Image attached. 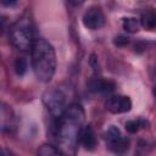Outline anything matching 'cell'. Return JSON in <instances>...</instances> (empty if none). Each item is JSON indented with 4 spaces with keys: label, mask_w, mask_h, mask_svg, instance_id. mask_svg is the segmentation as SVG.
Returning <instances> with one entry per match:
<instances>
[{
    "label": "cell",
    "mask_w": 156,
    "mask_h": 156,
    "mask_svg": "<svg viewBox=\"0 0 156 156\" xmlns=\"http://www.w3.org/2000/svg\"><path fill=\"white\" fill-rule=\"evenodd\" d=\"M85 119L84 110L78 104H71L63 115L56 119L55 136L62 152L72 156L83 129Z\"/></svg>",
    "instance_id": "1"
},
{
    "label": "cell",
    "mask_w": 156,
    "mask_h": 156,
    "mask_svg": "<svg viewBox=\"0 0 156 156\" xmlns=\"http://www.w3.org/2000/svg\"><path fill=\"white\" fill-rule=\"evenodd\" d=\"M32 52V67L37 78L44 83L52 79L56 72V54L54 46L44 38H35Z\"/></svg>",
    "instance_id": "2"
},
{
    "label": "cell",
    "mask_w": 156,
    "mask_h": 156,
    "mask_svg": "<svg viewBox=\"0 0 156 156\" xmlns=\"http://www.w3.org/2000/svg\"><path fill=\"white\" fill-rule=\"evenodd\" d=\"M9 37H10V41L16 49L22 51L32 49L33 43L35 40L33 35L32 21L27 16L20 17L17 21H15L11 24L9 29Z\"/></svg>",
    "instance_id": "3"
},
{
    "label": "cell",
    "mask_w": 156,
    "mask_h": 156,
    "mask_svg": "<svg viewBox=\"0 0 156 156\" xmlns=\"http://www.w3.org/2000/svg\"><path fill=\"white\" fill-rule=\"evenodd\" d=\"M43 101L48 107V110L50 111V113L56 119L60 118L66 111V108L68 107L66 94L58 88H52L45 91V94L43 95Z\"/></svg>",
    "instance_id": "4"
},
{
    "label": "cell",
    "mask_w": 156,
    "mask_h": 156,
    "mask_svg": "<svg viewBox=\"0 0 156 156\" xmlns=\"http://www.w3.org/2000/svg\"><path fill=\"white\" fill-rule=\"evenodd\" d=\"M82 21H83V24L85 28L96 30L105 24V15L100 6L93 5L87 9V11L83 15Z\"/></svg>",
    "instance_id": "5"
},
{
    "label": "cell",
    "mask_w": 156,
    "mask_h": 156,
    "mask_svg": "<svg viewBox=\"0 0 156 156\" xmlns=\"http://www.w3.org/2000/svg\"><path fill=\"white\" fill-rule=\"evenodd\" d=\"M106 108L112 113H124L130 111L132 100L127 95H115L107 99Z\"/></svg>",
    "instance_id": "6"
},
{
    "label": "cell",
    "mask_w": 156,
    "mask_h": 156,
    "mask_svg": "<svg viewBox=\"0 0 156 156\" xmlns=\"http://www.w3.org/2000/svg\"><path fill=\"white\" fill-rule=\"evenodd\" d=\"M116 88L115 82L105 78H93L88 82V90L96 95H108Z\"/></svg>",
    "instance_id": "7"
},
{
    "label": "cell",
    "mask_w": 156,
    "mask_h": 156,
    "mask_svg": "<svg viewBox=\"0 0 156 156\" xmlns=\"http://www.w3.org/2000/svg\"><path fill=\"white\" fill-rule=\"evenodd\" d=\"M0 128L2 133H12L16 128V117L11 108V106L5 102L1 104L0 107Z\"/></svg>",
    "instance_id": "8"
},
{
    "label": "cell",
    "mask_w": 156,
    "mask_h": 156,
    "mask_svg": "<svg viewBox=\"0 0 156 156\" xmlns=\"http://www.w3.org/2000/svg\"><path fill=\"white\" fill-rule=\"evenodd\" d=\"M79 143L82 144V146L88 150V151H93L96 146V136L94 133V129L90 124L84 126L79 136Z\"/></svg>",
    "instance_id": "9"
},
{
    "label": "cell",
    "mask_w": 156,
    "mask_h": 156,
    "mask_svg": "<svg viewBox=\"0 0 156 156\" xmlns=\"http://www.w3.org/2000/svg\"><path fill=\"white\" fill-rule=\"evenodd\" d=\"M140 23L145 29H155L156 28V10H146L143 12Z\"/></svg>",
    "instance_id": "10"
},
{
    "label": "cell",
    "mask_w": 156,
    "mask_h": 156,
    "mask_svg": "<svg viewBox=\"0 0 156 156\" xmlns=\"http://www.w3.org/2000/svg\"><path fill=\"white\" fill-rule=\"evenodd\" d=\"M107 146L116 155H122V154H124L128 150V147H129V140L127 138L122 136V138H119V139H117V140H115L112 143H108Z\"/></svg>",
    "instance_id": "11"
},
{
    "label": "cell",
    "mask_w": 156,
    "mask_h": 156,
    "mask_svg": "<svg viewBox=\"0 0 156 156\" xmlns=\"http://www.w3.org/2000/svg\"><path fill=\"white\" fill-rule=\"evenodd\" d=\"M146 126H147V122L145 119L138 118V119H129V121H127L124 127H126V130L128 133L134 134V133L139 132L141 128H145Z\"/></svg>",
    "instance_id": "12"
},
{
    "label": "cell",
    "mask_w": 156,
    "mask_h": 156,
    "mask_svg": "<svg viewBox=\"0 0 156 156\" xmlns=\"http://www.w3.org/2000/svg\"><path fill=\"white\" fill-rule=\"evenodd\" d=\"M37 156H62V155L56 147H54L49 144H44V145L39 146V149L37 151Z\"/></svg>",
    "instance_id": "13"
},
{
    "label": "cell",
    "mask_w": 156,
    "mask_h": 156,
    "mask_svg": "<svg viewBox=\"0 0 156 156\" xmlns=\"http://www.w3.org/2000/svg\"><path fill=\"white\" fill-rule=\"evenodd\" d=\"M122 26L124 30L129 33H135L139 29V20H136L135 17H126L123 18Z\"/></svg>",
    "instance_id": "14"
},
{
    "label": "cell",
    "mask_w": 156,
    "mask_h": 156,
    "mask_svg": "<svg viewBox=\"0 0 156 156\" xmlns=\"http://www.w3.org/2000/svg\"><path fill=\"white\" fill-rule=\"evenodd\" d=\"M123 135L121 134V130L117 127H115V126H110L108 129L104 133V138L107 141V144L108 143H112V141H115V140H117V139H119Z\"/></svg>",
    "instance_id": "15"
},
{
    "label": "cell",
    "mask_w": 156,
    "mask_h": 156,
    "mask_svg": "<svg viewBox=\"0 0 156 156\" xmlns=\"http://www.w3.org/2000/svg\"><path fill=\"white\" fill-rule=\"evenodd\" d=\"M13 68H15V72L17 76H23L27 71V61L23 57H17L15 61Z\"/></svg>",
    "instance_id": "16"
},
{
    "label": "cell",
    "mask_w": 156,
    "mask_h": 156,
    "mask_svg": "<svg viewBox=\"0 0 156 156\" xmlns=\"http://www.w3.org/2000/svg\"><path fill=\"white\" fill-rule=\"evenodd\" d=\"M113 43H115L116 46H118V48H123V46H127V45H128L129 40H128V38L124 37V35H118V37L115 38Z\"/></svg>",
    "instance_id": "17"
},
{
    "label": "cell",
    "mask_w": 156,
    "mask_h": 156,
    "mask_svg": "<svg viewBox=\"0 0 156 156\" xmlns=\"http://www.w3.org/2000/svg\"><path fill=\"white\" fill-rule=\"evenodd\" d=\"M1 156H12V155H11V152L6 147H2L1 149Z\"/></svg>",
    "instance_id": "18"
},
{
    "label": "cell",
    "mask_w": 156,
    "mask_h": 156,
    "mask_svg": "<svg viewBox=\"0 0 156 156\" xmlns=\"http://www.w3.org/2000/svg\"><path fill=\"white\" fill-rule=\"evenodd\" d=\"M154 95H155V98H156V87L154 88Z\"/></svg>",
    "instance_id": "19"
}]
</instances>
